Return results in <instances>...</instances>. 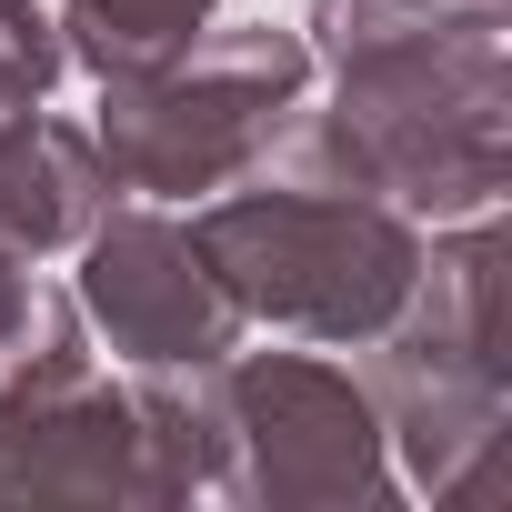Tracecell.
<instances>
[{"instance_id": "6da1fadb", "label": "cell", "mask_w": 512, "mask_h": 512, "mask_svg": "<svg viewBox=\"0 0 512 512\" xmlns=\"http://www.w3.org/2000/svg\"><path fill=\"white\" fill-rule=\"evenodd\" d=\"M191 241H201V262L221 272V292L241 312L322 332V342H372L422 282L412 221L362 181L332 111L282 121L262 141V161H251V191L211 201Z\"/></svg>"}, {"instance_id": "3957f363", "label": "cell", "mask_w": 512, "mask_h": 512, "mask_svg": "<svg viewBox=\"0 0 512 512\" xmlns=\"http://www.w3.org/2000/svg\"><path fill=\"white\" fill-rule=\"evenodd\" d=\"M211 402H221V492H251V502H372L382 492V422L342 372L302 352L221 362Z\"/></svg>"}, {"instance_id": "ba28073f", "label": "cell", "mask_w": 512, "mask_h": 512, "mask_svg": "<svg viewBox=\"0 0 512 512\" xmlns=\"http://www.w3.org/2000/svg\"><path fill=\"white\" fill-rule=\"evenodd\" d=\"M31 302V282H21V262H11V251H0V332H11V312Z\"/></svg>"}, {"instance_id": "7a4b0ae2", "label": "cell", "mask_w": 512, "mask_h": 512, "mask_svg": "<svg viewBox=\"0 0 512 512\" xmlns=\"http://www.w3.org/2000/svg\"><path fill=\"white\" fill-rule=\"evenodd\" d=\"M312 51L292 31H201L181 61L111 81L101 101V161L131 191H221L231 171L262 161V141L282 131V111L302 101Z\"/></svg>"}, {"instance_id": "277c9868", "label": "cell", "mask_w": 512, "mask_h": 512, "mask_svg": "<svg viewBox=\"0 0 512 512\" xmlns=\"http://www.w3.org/2000/svg\"><path fill=\"white\" fill-rule=\"evenodd\" d=\"M81 302L111 332V352H131L141 372L221 362L231 332H241V302L201 262V241L181 221H161V211H101L81 231Z\"/></svg>"}, {"instance_id": "5b68a950", "label": "cell", "mask_w": 512, "mask_h": 512, "mask_svg": "<svg viewBox=\"0 0 512 512\" xmlns=\"http://www.w3.org/2000/svg\"><path fill=\"white\" fill-rule=\"evenodd\" d=\"M111 211V161L91 131L31 111H0V251L11 262H41V251L81 241Z\"/></svg>"}, {"instance_id": "52a82bcc", "label": "cell", "mask_w": 512, "mask_h": 512, "mask_svg": "<svg viewBox=\"0 0 512 512\" xmlns=\"http://www.w3.org/2000/svg\"><path fill=\"white\" fill-rule=\"evenodd\" d=\"M61 81V41L31 0H0V111H31L41 91Z\"/></svg>"}, {"instance_id": "8992f818", "label": "cell", "mask_w": 512, "mask_h": 512, "mask_svg": "<svg viewBox=\"0 0 512 512\" xmlns=\"http://www.w3.org/2000/svg\"><path fill=\"white\" fill-rule=\"evenodd\" d=\"M201 21H211V0H71L61 11V31H71L61 61H81L101 81H141V71L181 61L201 41Z\"/></svg>"}]
</instances>
